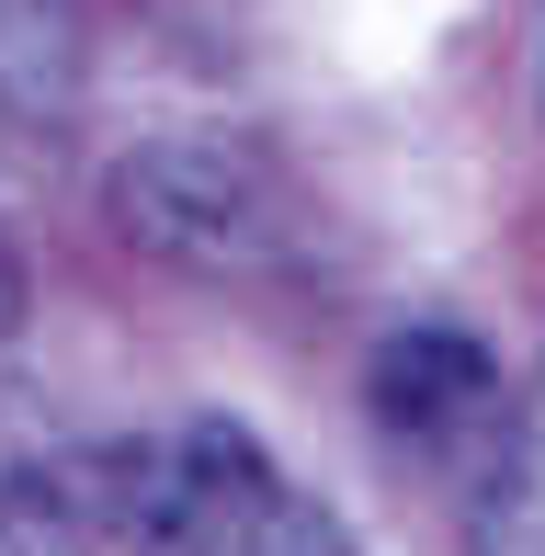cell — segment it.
<instances>
[{
    "label": "cell",
    "instance_id": "cell-1",
    "mask_svg": "<svg viewBox=\"0 0 545 556\" xmlns=\"http://www.w3.org/2000/svg\"><path fill=\"white\" fill-rule=\"evenodd\" d=\"M114 216L137 227L160 262H193V273H239L262 262L272 239V205H262V170L216 137H148L126 170H114Z\"/></svg>",
    "mask_w": 545,
    "mask_h": 556
},
{
    "label": "cell",
    "instance_id": "cell-5",
    "mask_svg": "<svg viewBox=\"0 0 545 556\" xmlns=\"http://www.w3.org/2000/svg\"><path fill=\"white\" fill-rule=\"evenodd\" d=\"M23 330V262H12V239H0V341Z\"/></svg>",
    "mask_w": 545,
    "mask_h": 556
},
{
    "label": "cell",
    "instance_id": "cell-6",
    "mask_svg": "<svg viewBox=\"0 0 545 556\" xmlns=\"http://www.w3.org/2000/svg\"><path fill=\"white\" fill-rule=\"evenodd\" d=\"M534 91H545V0H534Z\"/></svg>",
    "mask_w": 545,
    "mask_h": 556
},
{
    "label": "cell",
    "instance_id": "cell-4",
    "mask_svg": "<svg viewBox=\"0 0 545 556\" xmlns=\"http://www.w3.org/2000/svg\"><path fill=\"white\" fill-rule=\"evenodd\" d=\"M205 556H353V545H341V522L318 511V500H295V489H272V477H262V489L216 522Z\"/></svg>",
    "mask_w": 545,
    "mask_h": 556
},
{
    "label": "cell",
    "instance_id": "cell-2",
    "mask_svg": "<svg viewBox=\"0 0 545 556\" xmlns=\"http://www.w3.org/2000/svg\"><path fill=\"white\" fill-rule=\"evenodd\" d=\"M478 397H489L478 330H398L376 352V420H398V432H455Z\"/></svg>",
    "mask_w": 545,
    "mask_h": 556
},
{
    "label": "cell",
    "instance_id": "cell-3",
    "mask_svg": "<svg viewBox=\"0 0 545 556\" xmlns=\"http://www.w3.org/2000/svg\"><path fill=\"white\" fill-rule=\"evenodd\" d=\"M80 91V12L68 0H0V103L58 114Z\"/></svg>",
    "mask_w": 545,
    "mask_h": 556
}]
</instances>
